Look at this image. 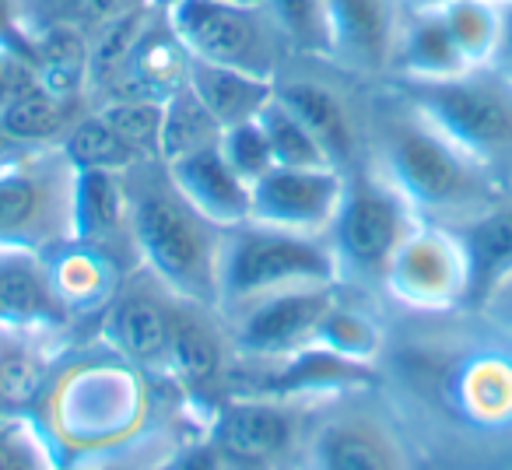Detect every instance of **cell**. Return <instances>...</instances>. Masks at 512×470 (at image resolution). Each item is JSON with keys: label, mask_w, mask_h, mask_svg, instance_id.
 <instances>
[{"label": "cell", "mask_w": 512, "mask_h": 470, "mask_svg": "<svg viewBox=\"0 0 512 470\" xmlns=\"http://www.w3.org/2000/svg\"><path fill=\"white\" fill-rule=\"evenodd\" d=\"M418 221L421 218L411 211V204L369 158L355 172H348L341 211L327 232L341 285H383L393 253Z\"/></svg>", "instance_id": "ba28073f"}, {"label": "cell", "mask_w": 512, "mask_h": 470, "mask_svg": "<svg viewBox=\"0 0 512 470\" xmlns=\"http://www.w3.org/2000/svg\"><path fill=\"white\" fill-rule=\"evenodd\" d=\"M221 127L214 123V116L200 106V99L190 92V85H183L179 92H172L165 99V116H162V162L183 158L190 151L211 148L218 144Z\"/></svg>", "instance_id": "1f68e13d"}, {"label": "cell", "mask_w": 512, "mask_h": 470, "mask_svg": "<svg viewBox=\"0 0 512 470\" xmlns=\"http://www.w3.org/2000/svg\"><path fill=\"white\" fill-rule=\"evenodd\" d=\"M141 8H148V0H25L29 29L64 25L88 39Z\"/></svg>", "instance_id": "f546056e"}, {"label": "cell", "mask_w": 512, "mask_h": 470, "mask_svg": "<svg viewBox=\"0 0 512 470\" xmlns=\"http://www.w3.org/2000/svg\"><path fill=\"white\" fill-rule=\"evenodd\" d=\"M498 4H512V0H498Z\"/></svg>", "instance_id": "f6af8a7d"}, {"label": "cell", "mask_w": 512, "mask_h": 470, "mask_svg": "<svg viewBox=\"0 0 512 470\" xmlns=\"http://www.w3.org/2000/svg\"><path fill=\"white\" fill-rule=\"evenodd\" d=\"M407 0H327V64L348 78L390 81Z\"/></svg>", "instance_id": "2e32d148"}, {"label": "cell", "mask_w": 512, "mask_h": 470, "mask_svg": "<svg viewBox=\"0 0 512 470\" xmlns=\"http://www.w3.org/2000/svg\"><path fill=\"white\" fill-rule=\"evenodd\" d=\"M169 22L193 60L232 67L242 74L278 81L295 60V50L267 4H235V0H176Z\"/></svg>", "instance_id": "9c48e42d"}, {"label": "cell", "mask_w": 512, "mask_h": 470, "mask_svg": "<svg viewBox=\"0 0 512 470\" xmlns=\"http://www.w3.org/2000/svg\"><path fill=\"white\" fill-rule=\"evenodd\" d=\"M148 4H151V8H158V11H169L176 0H148Z\"/></svg>", "instance_id": "7bdbcfd3"}, {"label": "cell", "mask_w": 512, "mask_h": 470, "mask_svg": "<svg viewBox=\"0 0 512 470\" xmlns=\"http://www.w3.org/2000/svg\"><path fill=\"white\" fill-rule=\"evenodd\" d=\"M295 57L327 60V0H264Z\"/></svg>", "instance_id": "e575fe53"}, {"label": "cell", "mask_w": 512, "mask_h": 470, "mask_svg": "<svg viewBox=\"0 0 512 470\" xmlns=\"http://www.w3.org/2000/svg\"><path fill=\"white\" fill-rule=\"evenodd\" d=\"M274 95L299 116L323 148L327 162L344 176L369 158V109L348 88L316 74V60L295 57L274 81Z\"/></svg>", "instance_id": "4fadbf2b"}, {"label": "cell", "mask_w": 512, "mask_h": 470, "mask_svg": "<svg viewBox=\"0 0 512 470\" xmlns=\"http://www.w3.org/2000/svg\"><path fill=\"white\" fill-rule=\"evenodd\" d=\"M130 197L137 264L169 292L218 309V250L225 228L200 218L172 186L165 162H137L123 172Z\"/></svg>", "instance_id": "3957f363"}, {"label": "cell", "mask_w": 512, "mask_h": 470, "mask_svg": "<svg viewBox=\"0 0 512 470\" xmlns=\"http://www.w3.org/2000/svg\"><path fill=\"white\" fill-rule=\"evenodd\" d=\"M341 285H306L253 299L246 306L221 313L232 341L235 369H260L292 351L313 344L323 313L337 299ZM232 369V372H235Z\"/></svg>", "instance_id": "7c38bea8"}, {"label": "cell", "mask_w": 512, "mask_h": 470, "mask_svg": "<svg viewBox=\"0 0 512 470\" xmlns=\"http://www.w3.org/2000/svg\"><path fill=\"white\" fill-rule=\"evenodd\" d=\"M74 239L106 250L127 271H137L134 225H130V197L123 172L78 169V197H74Z\"/></svg>", "instance_id": "44dd1931"}, {"label": "cell", "mask_w": 512, "mask_h": 470, "mask_svg": "<svg viewBox=\"0 0 512 470\" xmlns=\"http://www.w3.org/2000/svg\"><path fill=\"white\" fill-rule=\"evenodd\" d=\"M498 179H512V81L491 64L439 81H386Z\"/></svg>", "instance_id": "5b68a950"}, {"label": "cell", "mask_w": 512, "mask_h": 470, "mask_svg": "<svg viewBox=\"0 0 512 470\" xmlns=\"http://www.w3.org/2000/svg\"><path fill=\"white\" fill-rule=\"evenodd\" d=\"M232 369V341L218 309L172 292V344L165 383L190 407H200L207 418V411L228 393L225 383L232 379Z\"/></svg>", "instance_id": "5bb4252c"}, {"label": "cell", "mask_w": 512, "mask_h": 470, "mask_svg": "<svg viewBox=\"0 0 512 470\" xmlns=\"http://www.w3.org/2000/svg\"><path fill=\"white\" fill-rule=\"evenodd\" d=\"M43 264L53 281V292L60 295L71 320H81V316L99 320L102 309L116 295V288L123 285V278L134 274L116 257H109L106 250L85 243V239H67V243L46 250Z\"/></svg>", "instance_id": "7402d4cb"}, {"label": "cell", "mask_w": 512, "mask_h": 470, "mask_svg": "<svg viewBox=\"0 0 512 470\" xmlns=\"http://www.w3.org/2000/svg\"><path fill=\"white\" fill-rule=\"evenodd\" d=\"M313 344L348 358V362L376 365L379 369V365H383V355H386V330L362 302L344 299V285H341L337 299L330 302L320 327H316Z\"/></svg>", "instance_id": "83f0119b"}, {"label": "cell", "mask_w": 512, "mask_h": 470, "mask_svg": "<svg viewBox=\"0 0 512 470\" xmlns=\"http://www.w3.org/2000/svg\"><path fill=\"white\" fill-rule=\"evenodd\" d=\"M369 162L421 221L446 228L467 225L509 186L390 85L369 102Z\"/></svg>", "instance_id": "7a4b0ae2"}, {"label": "cell", "mask_w": 512, "mask_h": 470, "mask_svg": "<svg viewBox=\"0 0 512 470\" xmlns=\"http://www.w3.org/2000/svg\"><path fill=\"white\" fill-rule=\"evenodd\" d=\"M470 71L435 0H407L390 81H439Z\"/></svg>", "instance_id": "603a6c76"}, {"label": "cell", "mask_w": 512, "mask_h": 470, "mask_svg": "<svg viewBox=\"0 0 512 470\" xmlns=\"http://www.w3.org/2000/svg\"><path fill=\"white\" fill-rule=\"evenodd\" d=\"M306 285H341L327 239L242 221L221 232L218 250V313L246 306L274 292Z\"/></svg>", "instance_id": "277c9868"}, {"label": "cell", "mask_w": 512, "mask_h": 470, "mask_svg": "<svg viewBox=\"0 0 512 470\" xmlns=\"http://www.w3.org/2000/svg\"><path fill=\"white\" fill-rule=\"evenodd\" d=\"M172 186L183 193V200L218 228H235L249 221V204H253V186L225 162L218 144L190 151L183 158L165 162Z\"/></svg>", "instance_id": "ffe728a7"}, {"label": "cell", "mask_w": 512, "mask_h": 470, "mask_svg": "<svg viewBox=\"0 0 512 470\" xmlns=\"http://www.w3.org/2000/svg\"><path fill=\"white\" fill-rule=\"evenodd\" d=\"M442 390L467 425L481 432L512 428V344L467 351V358L449 365Z\"/></svg>", "instance_id": "d6986e66"}, {"label": "cell", "mask_w": 512, "mask_h": 470, "mask_svg": "<svg viewBox=\"0 0 512 470\" xmlns=\"http://www.w3.org/2000/svg\"><path fill=\"white\" fill-rule=\"evenodd\" d=\"M379 292L414 316H449L474 302L470 257L456 228L418 221L397 246Z\"/></svg>", "instance_id": "8fae6325"}, {"label": "cell", "mask_w": 512, "mask_h": 470, "mask_svg": "<svg viewBox=\"0 0 512 470\" xmlns=\"http://www.w3.org/2000/svg\"><path fill=\"white\" fill-rule=\"evenodd\" d=\"M235 4H264V0H235Z\"/></svg>", "instance_id": "ee69618b"}, {"label": "cell", "mask_w": 512, "mask_h": 470, "mask_svg": "<svg viewBox=\"0 0 512 470\" xmlns=\"http://www.w3.org/2000/svg\"><path fill=\"white\" fill-rule=\"evenodd\" d=\"M99 341L123 362L165 383L172 344V292L144 267H137L102 309Z\"/></svg>", "instance_id": "9a60e30c"}, {"label": "cell", "mask_w": 512, "mask_h": 470, "mask_svg": "<svg viewBox=\"0 0 512 470\" xmlns=\"http://www.w3.org/2000/svg\"><path fill=\"white\" fill-rule=\"evenodd\" d=\"M32 50V29L25 15V0H0V53L25 60Z\"/></svg>", "instance_id": "ab89813d"}, {"label": "cell", "mask_w": 512, "mask_h": 470, "mask_svg": "<svg viewBox=\"0 0 512 470\" xmlns=\"http://www.w3.org/2000/svg\"><path fill=\"white\" fill-rule=\"evenodd\" d=\"M456 235L467 246L470 274H474V299H477L491 281L502 278L512 267V186H505L502 197L484 207L477 218H470L467 225L456 228Z\"/></svg>", "instance_id": "4316f807"}, {"label": "cell", "mask_w": 512, "mask_h": 470, "mask_svg": "<svg viewBox=\"0 0 512 470\" xmlns=\"http://www.w3.org/2000/svg\"><path fill=\"white\" fill-rule=\"evenodd\" d=\"M435 4L446 15L449 36L467 67L491 64L502 36V4L498 0H435Z\"/></svg>", "instance_id": "f1b7e54d"}, {"label": "cell", "mask_w": 512, "mask_h": 470, "mask_svg": "<svg viewBox=\"0 0 512 470\" xmlns=\"http://www.w3.org/2000/svg\"><path fill=\"white\" fill-rule=\"evenodd\" d=\"M74 327L53 281L43 253L0 246V341H50L64 344Z\"/></svg>", "instance_id": "ac0fdd59"}, {"label": "cell", "mask_w": 512, "mask_h": 470, "mask_svg": "<svg viewBox=\"0 0 512 470\" xmlns=\"http://www.w3.org/2000/svg\"><path fill=\"white\" fill-rule=\"evenodd\" d=\"M151 383L158 379L123 362L102 341L57 362L36 404L57 470H123L130 456L148 463L165 453L169 446H148L155 411Z\"/></svg>", "instance_id": "6da1fadb"}, {"label": "cell", "mask_w": 512, "mask_h": 470, "mask_svg": "<svg viewBox=\"0 0 512 470\" xmlns=\"http://www.w3.org/2000/svg\"><path fill=\"white\" fill-rule=\"evenodd\" d=\"M344 183H348V176L334 165H316V169L274 165L267 176L253 183L249 221L327 239L330 225L341 211Z\"/></svg>", "instance_id": "e0dca14e"}, {"label": "cell", "mask_w": 512, "mask_h": 470, "mask_svg": "<svg viewBox=\"0 0 512 470\" xmlns=\"http://www.w3.org/2000/svg\"><path fill=\"white\" fill-rule=\"evenodd\" d=\"M36 85L60 99L92 102L88 95V36L64 25H46L32 29V50L25 57Z\"/></svg>", "instance_id": "484cf974"}, {"label": "cell", "mask_w": 512, "mask_h": 470, "mask_svg": "<svg viewBox=\"0 0 512 470\" xmlns=\"http://www.w3.org/2000/svg\"><path fill=\"white\" fill-rule=\"evenodd\" d=\"M316 404L278 393L235 390L207 411L204 435L232 470H292Z\"/></svg>", "instance_id": "30bf717a"}, {"label": "cell", "mask_w": 512, "mask_h": 470, "mask_svg": "<svg viewBox=\"0 0 512 470\" xmlns=\"http://www.w3.org/2000/svg\"><path fill=\"white\" fill-rule=\"evenodd\" d=\"M78 165L60 144L0 158V246L46 253L74 239Z\"/></svg>", "instance_id": "8992f818"}, {"label": "cell", "mask_w": 512, "mask_h": 470, "mask_svg": "<svg viewBox=\"0 0 512 470\" xmlns=\"http://www.w3.org/2000/svg\"><path fill=\"white\" fill-rule=\"evenodd\" d=\"M0 470H57V456L32 414L0 418Z\"/></svg>", "instance_id": "d590c367"}, {"label": "cell", "mask_w": 512, "mask_h": 470, "mask_svg": "<svg viewBox=\"0 0 512 470\" xmlns=\"http://www.w3.org/2000/svg\"><path fill=\"white\" fill-rule=\"evenodd\" d=\"M292 470H414V453L397 414L355 390L313 407Z\"/></svg>", "instance_id": "52a82bcc"}, {"label": "cell", "mask_w": 512, "mask_h": 470, "mask_svg": "<svg viewBox=\"0 0 512 470\" xmlns=\"http://www.w3.org/2000/svg\"><path fill=\"white\" fill-rule=\"evenodd\" d=\"M18 78H22V60L0 53V113L8 109L11 95H15V88H18Z\"/></svg>", "instance_id": "b9f144b4"}, {"label": "cell", "mask_w": 512, "mask_h": 470, "mask_svg": "<svg viewBox=\"0 0 512 470\" xmlns=\"http://www.w3.org/2000/svg\"><path fill=\"white\" fill-rule=\"evenodd\" d=\"M260 123L267 130V141L274 151V165L285 169H316V165H330L323 148L316 144V137L309 134V127L274 95L260 113Z\"/></svg>", "instance_id": "836d02e7"}, {"label": "cell", "mask_w": 512, "mask_h": 470, "mask_svg": "<svg viewBox=\"0 0 512 470\" xmlns=\"http://www.w3.org/2000/svg\"><path fill=\"white\" fill-rule=\"evenodd\" d=\"M218 148H221V155H225V162L232 165L249 186L274 169V151H271V141H267V130H264V123H260V116L221 130Z\"/></svg>", "instance_id": "8d00e7d4"}, {"label": "cell", "mask_w": 512, "mask_h": 470, "mask_svg": "<svg viewBox=\"0 0 512 470\" xmlns=\"http://www.w3.org/2000/svg\"><path fill=\"white\" fill-rule=\"evenodd\" d=\"M190 92L200 99V106L214 116L221 130L235 127V123L256 120L264 113V106L274 99V81L256 78V74H242L232 67H214V64H190V78H186Z\"/></svg>", "instance_id": "d4e9b609"}, {"label": "cell", "mask_w": 512, "mask_h": 470, "mask_svg": "<svg viewBox=\"0 0 512 470\" xmlns=\"http://www.w3.org/2000/svg\"><path fill=\"white\" fill-rule=\"evenodd\" d=\"M509 186H512V179H509Z\"/></svg>", "instance_id": "bcb514c9"}, {"label": "cell", "mask_w": 512, "mask_h": 470, "mask_svg": "<svg viewBox=\"0 0 512 470\" xmlns=\"http://www.w3.org/2000/svg\"><path fill=\"white\" fill-rule=\"evenodd\" d=\"M470 309L477 313L481 327H488L498 341L512 344V267L502 274V278L491 281V285L477 295Z\"/></svg>", "instance_id": "74e56055"}, {"label": "cell", "mask_w": 512, "mask_h": 470, "mask_svg": "<svg viewBox=\"0 0 512 470\" xmlns=\"http://www.w3.org/2000/svg\"><path fill=\"white\" fill-rule=\"evenodd\" d=\"M60 148L67 151V158H71L78 169L127 172V169H134L137 162H144V158L137 155V151L130 148V144L123 141V137L116 134V130L109 127L99 113H95V106L88 109L78 123H74L71 134L64 137Z\"/></svg>", "instance_id": "4dcf8cb0"}, {"label": "cell", "mask_w": 512, "mask_h": 470, "mask_svg": "<svg viewBox=\"0 0 512 470\" xmlns=\"http://www.w3.org/2000/svg\"><path fill=\"white\" fill-rule=\"evenodd\" d=\"M137 470H232L225 460L218 456V449L207 442V435L200 439H186L169 446L165 453H158L155 460H148Z\"/></svg>", "instance_id": "f35d334b"}, {"label": "cell", "mask_w": 512, "mask_h": 470, "mask_svg": "<svg viewBox=\"0 0 512 470\" xmlns=\"http://www.w3.org/2000/svg\"><path fill=\"white\" fill-rule=\"evenodd\" d=\"M88 109H92V102L60 99V95L46 92L43 85H36V78L22 60L18 88L8 109L0 113V134L18 148H53V144H64V137Z\"/></svg>", "instance_id": "cb8c5ba5"}, {"label": "cell", "mask_w": 512, "mask_h": 470, "mask_svg": "<svg viewBox=\"0 0 512 470\" xmlns=\"http://www.w3.org/2000/svg\"><path fill=\"white\" fill-rule=\"evenodd\" d=\"M491 67L512 81V4H502V36H498V50Z\"/></svg>", "instance_id": "60d3db41"}, {"label": "cell", "mask_w": 512, "mask_h": 470, "mask_svg": "<svg viewBox=\"0 0 512 470\" xmlns=\"http://www.w3.org/2000/svg\"><path fill=\"white\" fill-rule=\"evenodd\" d=\"M95 113L144 158V162H162V116L165 102L151 99H109L95 102Z\"/></svg>", "instance_id": "d6a6232c"}]
</instances>
